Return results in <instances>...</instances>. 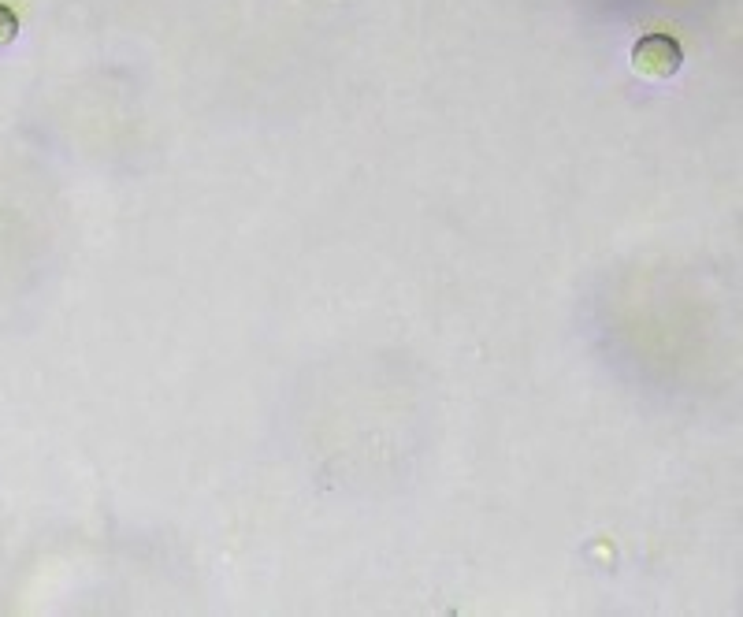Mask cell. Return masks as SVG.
<instances>
[{
	"mask_svg": "<svg viewBox=\"0 0 743 617\" xmlns=\"http://www.w3.org/2000/svg\"><path fill=\"white\" fill-rule=\"evenodd\" d=\"M680 64H684V53H680L677 41L665 38V34H647V38H639L632 45V71H636L639 79L647 82L673 79L680 71Z\"/></svg>",
	"mask_w": 743,
	"mask_h": 617,
	"instance_id": "obj_1",
	"label": "cell"
},
{
	"mask_svg": "<svg viewBox=\"0 0 743 617\" xmlns=\"http://www.w3.org/2000/svg\"><path fill=\"white\" fill-rule=\"evenodd\" d=\"M15 30H19V23H15L12 8H4V4H0V45H4V41H12Z\"/></svg>",
	"mask_w": 743,
	"mask_h": 617,
	"instance_id": "obj_2",
	"label": "cell"
}]
</instances>
